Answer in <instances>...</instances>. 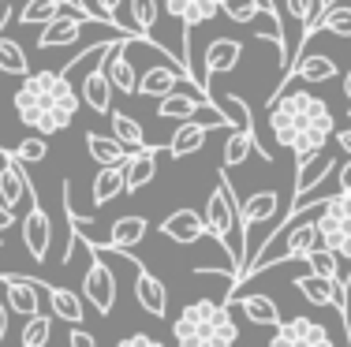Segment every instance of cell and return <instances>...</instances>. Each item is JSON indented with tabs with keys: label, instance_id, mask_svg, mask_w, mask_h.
<instances>
[{
	"label": "cell",
	"instance_id": "cell-37",
	"mask_svg": "<svg viewBox=\"0 0 351 347\" xmlns=\"http://www.w3.org/2000/svg\"><path fill=\"white\" fill-rule=\"evenodd\" d=\"M49 336H53V318L49 313H30L27 318V325H23V347H41V344H49Z\"/></svg>",
	"mask_w": 351,
	"mask_h": 347
},
{
	"label": "cell",
	"instance_id": "cell-12",
	"mask_svg": "<svg viewBox=\"0 0 351 347\" xmlns=\"http://www.w3.org/2000/svg\"><path fill=\"white\" fill-rule=\"evenodd\" d=\"M123 254H128V250H123ZM128 258H131V254H128ZM131 266H135V299H138V307L146 310L149 318H169V287H165L154 272L142 266L138 258H131Z\"/></svg>",
	"mask_w": 351,
	"mask_h": 347
},
{
	"label": "cell",
	"instance_id": "cell-14",
	"mask_svg": "<svg viewBox=\"0 0 351 347\" xmlns=\"http://www.w3.org/2000/svg\"><path fill=\"white\" fill-rule=\"evenodd\" d=\"M108 49H112V41L105 45V53ZM105 53L97 56V68L86 71V79H82V86H79L82 105H86L90 112H97V116L112 112V79H108V71H105Z\"/></svg>",
	"mask_w": 351,
	"mask_h": 347
},
{
	"label": "cell",
	"instance_id": "cell-4",
	"mask_svg": "<svg viewBox=\"0 0 351 347\" xmlns=\"http://www.w3.org/2000/svg\"><path fill=\"white\" fill-rule=\"evenodd\" d=\"M176 344L183 347H232L239 340L236 318H232V307L213 299H198L191 307H183V313L172 325Z\"/></svg>",
	"mask_w": 351,
	"mask_h": 347
},
{
	"label": "cell",
	"instance_id": "cell-43",
	"mask_svg": "<svg viewBox=\"0 0 351 347\" xmlns=\"http://www.w3.org/2000/svg\"><path fill=\"white\" fill-rule=\"evenodd\" d=\"M120 8H123V0H97V12H101V15H105V23H112V27H120V23H116Z\"/></svg>",
	"mask_w": 351,
	"mask_h": 347
},
{
	"label": "cell",
	"instance_id": "cell-38",
	"mask_svg": "<svg viewBox=\"0 0 351 347\" xmlns=\"http://www.w3.org/2000/svg\"><path fill=\"white\" fill-rule=\"evenodd\" d=\"M322 30H332L340 38H351V4L332 0L329 8H322Z\"/></svg>",
	"mask_w": 351,
	"mask_h": 347
},
{
	"label": "cell",
	"instance_id": "cell-5",
	"mask_svg": "<svg viewBox=\"0 0 351 347\" xmlns=\"http://www.w3.org/2000/svg\"><path fill=\"white\" fill-rule=\"evenodd\" d=\"M317 231H322V243L337 258L351 261V194L337 191L332 198H325L322 213H317Z\"/></svg>",
	"mask_w": 351,
	"mask_h": 347
},
{
	"label": "cell",
	"instance_id": "cell-10",
	"mask_svg": "<svg viewBox=\"0 0 351 347\" xmlns=\"http://www.w3.org/2000/svg\"><path fill=\"white\" fill-rule=\"evenodd\" d=\"M213 127H232L228 123V116H213V120H183L180 127H176V135L165 142V153L176 157V161H183V157H191V153H198L206 146V138H210V131Z\"/></svg>",
	"mask_w": 351,
	"mask_h": 347
},
{
	"label": "cell",
	"instance_id": "cell-17",
	"mask_svg": "<svg viewBox=\"0 0 351 347\" xmlns=\"http://www.w3.org/2000/svg\"><path fill=\"white\" fill-rule=\"evenodd\" d=\"M291 79H299V82H329V79H340V71H337V64H332V56L314 53V56H299V60H291V68L284 71L277 94H280V90H288ZM277 94H273V97H277Z\"/></svg>",
	"mask_w": 351,
	"mask_h": 347
},
{
	"label": "cell",
	"instance_id": "cell-44",
	"mask_svg": "<svg viewBox=\"0 0 351 347\" xmlns=\"http://www.w3.org/2000/svg\"><path fill=\"white\" fill-rule=\"evenodd\" d=\"M337 179H340V191L351 194V157H348L344 164H337Z\"/></svg>",
	"mask_w": 351,
	"mask_h": 347
},
{
	"label": "cell",
	"instance_id": "cell-30",
	"mask_svg": "<svg viewBox=\"0 0 351 347\" xmlns=\"http://www.w3.org/2000/svg\"><path fill=\"white\" fill-rule=\"evenodd\" d=\"M49 307H53V318L60 321H71V325H79V321H86L82 313H86V307H82V295L71 292V287H49Z\"/></svg>",
	"mask_w": 351,
	"mask_h": 347
},
{
	"label": "cell",
	"instance_id": "cell-20",
	"mask_svg": "<svg viewBox=\"0 0 351 347\" xmlns=\"http://www.w3.org/2000/svg\"><path fill=\"white\" fill-rule=\"evenodd\" d=\"M224 307H232V310H239L247 321H254V325H262V329H277L280 325V310H277V303L269 299V295H224Z\"/></svg>",
	"mask_w": 351,
	"mask_h": 347
},
{
	"label": "cell",
	"instance_id": "cell-25",
	"mask_svg": "<svg viewBox=\"0 0 351 347\" xmlns=\"http://www.w3.org/2000/svg\"><path fill=\"white\" fill-rule=\"evenodd\" d=\"M239 56H243V45L232 38H217L206 45V79L210 75H228V71L239 68Z\"/></svg>",
	"mask_w": 351,
	"mask_h": 347
},
{
	"label": "cell",
	"instance_id": "cell-9",
	"mask_svg": "<svg viewBox=\"0 0 351 347\" xmlns=\"http://www.w3.org/2000/svg\"><path fill=\"white\" fill-rule=\"evenodd\" d=\"M332 336L325 325H317L314 318H280V325L273 329V347H329Z\"/></svg>",
	"mask_w": 351,
	"mask_h": 347
},
{
	"label": "cell",
	"instance_id": "cell-40",
	"mask_svg": "<svg viewBox=\"0 0 351 347\" xmlns=\"http://www.w3.org/2000/svg\"><path fill=\"white\" fill-rule=\"evenodd\" d=\"M303 261L311 266V272H322V277H329V280H340V269H337V266H340V258H337V254H332L325 243H317Z\"/></svg>",
	"mask_w": 351,
	"mask_h": 347
},
{
	"label": "cell",
	"instance_id": "cell-1",
	"mask_svg": "<svg viewBox=\"0 0 351 347\" xmlns=\"http://www.w3.org/2000/svg\"><path fill=\"white\" fill-rule=\"evenodd\" d=\"M269 131L284 150L306 157L325 150V142L337 135V123H332L329 101L306 90H280L277 97H269Z\"/></svg>",
	"mask_w": 351,
	"mask_h": 347
},
{
	"label": "cell",
	"instance_id": "cell-29",
	"mask_svg": "<svg viewBox=\"0 0 351 347\" xmlns=\"http://www.w3.org/2000/svg\"><path fill=\"white\" fill-rule=\"evenodd\" d=\"M64 8H79V4H75V0H27L15 19H19L23 27H45V23L53 19V15H60ZM82 12H86V8H82Z\"/></svg>",
	"mask_w": 351,
	"mask_h": 347
},
{
	"label": "cell",
	"instance_id": "cell-51",
	"mask_svg": "<svg viewBox=\"0 0 351 347\" xmlns=\"http://www.w3.org/2000/svg\"><path fill=\"white\" fill-rule=\"evenodd\" d=\"M314 4H317V8H329V4H332V0H314Z\"/></svg>",
	"mask_w": 351,
	"mask_h": 347
},
{
	"label": "cell",
	"instance_id": "cell-45",
	"mask_svg": "<svg viewBox=\"0 0 351 347\" xmlns=\"http://www.w3.org/2000/svg\"><path fill=\"white\" fill-rule=\"evenodd\" d=\"M120 344H123V347H157V340H154V336H146V333H135V336H123Z\"/></svg>",
	"mask_w": 351,
	"mask_h": 347
},
{
	"label": "cell",
	"instance_id": "cell-48",
	"mask_svg": "<svg viewBox=\"0 0 351 347\" xmlns=\"http://www.w3.org/2000/svg\"><path fill=\"white\" fill-rule=\"evenodd\" d=\"M332 138H337V146H340V150H344V153L351 157V127H344V131H337V135H332Z\"/></svg>",
	"mask_w": 351,
	"mask_h": 347
},
{
	"label": "cell",
	"instance_id": "cell-33",
	"mask_svg": "<svg viewBox=\"0 0 351 347\" xmlns=\"http://www.w3.org/2000/svg\"><path fill=\"white\" fill-rule=\"evenodd\" d=\"M221 12H224V19L239 23V27L254 23L262 12L277 15V12H273V4H269V0H221ZM277 19H280V15H277Z\"/></svg>",
	"mask_w": 351,
	"mask_h": 347
},
{
	"label": "cell",
	"instance_id": "cell-24",
	"mask_svg": "<svg viewBox=\"0 0 351 347\" xmlns=\"http://www.w3.org/2000/svg\"><path fill=\"white\" fill-rule=\"evenodd\" d=\"M183 79H191V71L187 68H169V64H157V68H146V75H138V90L135 94L138 97H165L169 90H176ZM195 82V79H191Z\"/></svg>",
	"mask_w": 351,
	"mask_h": 347
},
{
	"label": "cell",
	"instance_id": "cell-7",
	"mask_svg": "<svg viewBox=\"0 0 351 347\" xmlns=\"http://www.w3.org/2000/svg\"><path fill=\"white\" fill-rule=\"evenodd\" d=\"M86 23H105V19H94V12H82V8H64L60 15L41 27L38 34V49H64V45H75L82 38V27Z\"/></svg>",
	"mask_w": 351,
	"mask_h": 347
},
{
	"label": "cell",
	"instance_id": "cell-42",
	"mask_svg": "<svg viewBox=\"0 0 351 347\" xmlns=\"http://www.w3.org/2000/svg\"><path fill=\"white\" fill-rule=\"evenodd\" d=\"M15 157H19L23 164H41L49 157V142H45V135H34V138H23L19 146L12 150Z\"/></svg>",
	"mask_w": 351,
	"mask_h": 347
},
{
	"label": "cell",
	"instance_id": "cell-53",
	"mask_svg": "<svg viewBox=\"0 0 351 347\" xmlns=\"http://www.w3.org/2000/svg\"><path fill=\"white\" fill-rule=\"evenodd\" d=\"M0 4H12V0H0Z\"/></svg>",
	"mask_w": 351,
	"mask_h": 347
},
{
	"label": "cell",
	"instance_id": "cell-16",
	"mask_svg": "<svg viewBox=\"0 0 351 347\" xmlns=\"http://www.w3.org/2000/svg\"><path fill=\"white\" fill-rule=\"evenodd\" d=\"M41 287L45 284H38V280H30V277L4 272V303H8V310L19 313V318L27 321L30 313L41 310Z\"/></svg>",
	"mask_w": 351,
	"mask_h": 347
},
{
	"label": "cell",
	"instance_id": "cell-28",
	"mask_svg": "<svg viewBox=\"0 0 351 347\" xmlns=\"http://www.w3.org/2000/svg\"><path fill=\"white\" fill-rule=\"evenodd\" d=\"M202 109V94H180V86L169 90L165 97H157V116L161 120H195V112Z\"/></svg>",
	"mask_w": 351,
	"mask_h": 347
},
{
	"label": "cell",
	"instance_id": "cell-36",
	"mask_svg": "<svg viewBox=\"0 0 351 347\" xmlns=\"http://www.w3.org/2000/svg\"><path fill=\"white\" fill-rule=\"evenodd\" d=\"M213 105H221V112L228 116L232 127H239V131H254V116H250V109H247L243 97L224 94V97H213Z\"/></svg>",
	"mask_w": 351,
	"mask_h": 347
},
{
	"label": "cell",
	"instance_id": "cell-13",
	"mask_svg": "<svg viewBox=\"0 0 351 347\" xmlns=\"http://www.w3.org/2000/svg\"><path fill=\"white\" fill-rule=\"evenodd\" d=\"M161 8L172 15V19H180V27H183V49L191 45V30L221 15V0H161Z\"/></svg>",
	"mask_w": 351,
	"mask_h": 347
},
{
	"label": "cell",
	"instance_id": "cell-3",
	"mask_svg": "<svg viewBox=\"0 0 351 347\" xmlns=\"http://www.w3.org/2000/svg\"><path fill=\"white\" fill-rule=\"evenodd\" d=\"M206 231L224 246V254H228V269L236 272V280L243 284L247 239H243V228H239V202H236V191H232L228 168H221V183L210 191V198H206Z\"/></svg>",
	"mask_w": 351,
	"mask_h": 347
},
{
	"label": "cell",
	"instance_id": "cell-11",
	"mask_svg": "<svg viewBox=\"0 0 351 347\" xmlns=\"http://www.w3.org/2000/svg\"><path fill=\"white\" fill-rule=\"evenodd\" d=\"M82 287H86V303L94 307L101 318H108L116 307V272L105 266L101 258H94L86 266V277H82Z\"/></svg>",
	"mask_w": 351,
	"mask_h": 347
},
{
	"label": "cell",
	"instance_id": "cell-23",
	"mask_svg": "<svg viewBox=\"0 0 351 347\" xmlns=\"http://www.w3.org/2000/svg\"><path fill=\"white\" fill-rule=\"evenodd\" d=\"M161 235L172 239V243H198V239L206 235V217L195 209H176L169 217L161 220Z\"/></svg>",
	"mask_w": 351,
	"mask_h": 347
},
{
	"label": "cell",
	"instance_id": "cell-6",
	"mask_svg": "<svg viewBox=\"0 0 351 347\" xmlns=\"http://www.w3.org/2000/svg\"><path fill=\"white\" fill-rule=\"evenodd\" d=\"M317 243H322V231H317V217H314V220H306V213H303V217H295V220H284L280 250H277V254H265L262 266H258V272H262L265 266H277V261H291V258L303 261Z\"/></svg>",
	"mask_w": 351,
	"mask_h": 347
},
{
	"label": "cell",
	"instance_id": "cell-49",
	"mask_svg": "<svg viewBox=\"0 0 351 347\" xmlns=\"http://www.w3.org/2000/svg\"><path fill=\"white\" fill-rule=\"evenodd\" d=\"M8 313H12V310H8V303H0V340L8 336Z\"/></svg>",
	"mask_w": 351,
	"mask_h": 347
},
{
	"label": "cell",
	"instance_id": "cell-2",
	"mask_svg": "<svg viewBox=\"0 0 351 347\" xmlns=\"http://www.w3.org/2000/svg\"><path fill=\"white\" fill-rule=\"evenodd\" d=\"M82 109L79 90L71 86L68 68L64 71H27L23 86L15 90V116L38 135H60Z\"/></svg>",
	"mask_w": 351,
	"mask_h": 347
},
{
	"label": "cell",
	"instance_id": "cell-26",
	"mask_svg": "<svg viewBox=\"0 0 351 347\" xmlns=\"http://www.w3.org/2000/svg\"><path fill=\"white\" fill-rule=\"evenodd\" d=\"M337 284L340 280H329V277H322V272H303V277H295L291 287H299V295H303L311 307H332L337 310Z\"/></svg>",
	"mask_w": 351,
	"mask_h": 347
},
{
	"label": "cell",
	"instance_id": "cell-32",
	"mask_svg": "<svg viewBox=\"0 0 351 347\" xmlns=\"http://www.w3.org/2000/svg\"><path fill=\"white\" fill-rule=\"evenodd\" d=\"M86 153L94 157L97 164H120L123 157H128V146H123L116 135H97V131H90L86 135Z\"/></svg>",
	"mask_w": 351,
	"mask_h": 347
},
{
	"label": "cell",
	"instance_id": "cell-34",
	"mask_svg": "<svg viewBox=\"0 0 351 347\" xmlns=\"http://www.w3.org/2000/svg\"><path fill=\"white\" fill-rule=\"evenodd\" d=\"M0 71L12 79H23L30 71V60H27V49L19 45V41L4 38V30H0Z\"/></svg>",
	"mask_w": 351,
	"mask_h": 347
},
{
	"label": "cell",
	"instance_id": "cell-19",
	"mask_svg": "<svg viewBox=\"0 0 351 347\" xmlns=\"http://www.w3.org/2000/svg\"><path fill=\"white\" fill-rule=\"evenodd\" d=\"M146 231H149L146 217H120V220H112L105 243H86V246L90 250H135L142 239H146Z\"/></svg>",
	"mask_w": 351,
	"mask_h": 347
},
{
	"label": "cell",
	"instance_id": "cell-21",
	"mask_svg": "<svg viewBox=\"0 0 351 347\" xmlns=\"http://www.w3.org/2000/svg\"><path fill=\"white\" fill-rule=\"evenodd\" d=\"M280 213V198L277 191H258L239 202V228H243V239L247 231H254L258 224H269V220H277Z\"/></svg>",
	"mask_w": 351,
	"mask_h": 347
},
{
	"label": "cell",
	"instance_id": "cell-35",
	"mask_svg": "<svg viewBox=\"0 0 351 347\" xmlns=\"http://www.w3.org/2000/svg\"><path fill=\"white\" fill-rule=\"evenodd\" d=\"M108 127H112V135L120 138L128 150L146 146V131H142V123L135 120V116H128V112H108Z\"/></svg>",
	"mask_w": 351,
	"mask_h": 347
},
{
	"label": "cell",
	"instance_id": "cell-27",
	"mask_svg": "<svg viewBox=\"0 0 351 347\" xmlns=\"http://www.w3.org/2000/svg\"><path fill=\"white\" fill-rule=\"evenodd\" d=\"M250 150L262 153V161H269V150H265V142H258V131H239L232 127V135L224 138V168H236V164H243Z\"/></svg>",
	"mask_w": 351,
	"mask_h": 347
},
{
	"label": "cell",
	"instance_id": "cell-46",
	"mask_svg": "<svg viewBox=\"0 0 351 347\" xmlns=\"http://www.w3.org/2000/svg\"><path fill=\"white\" fill-rule=\"evenodd\" d=\"M68 340H71V347H94V336H90V333H82V329H71V336H68Z\"/></svg>",
	"mask_w": 351,
	"mask_h": 347
},
{
	"label": "cell",
	"instance_id": "cell-39",
	"mask_svg": "<svg viewBox=\"0 0 351 347\" xmlns=\"http://www.w3.org/2000/svg\"><path fill=\"white\" fill-rule=\"evenodd\" d=\"M157 15H161V0H131V23H135L138 34H154Z\"/></svg>",
	"mask_w": 351,
	"mask_h": 347
},
{
	"label": "cell",
	"instance_id": "cell-47",
	"mask_svg": "<svg viewBox=\"0 0 351 347\" xmlns=\"http://www.w3.org/2000/svg\"><path fill=\"white\" fill-rule=\"evenodd\" d=\"M15 224V209H12V205H4V202H0V231H4V228H12Z\"/></svg>",
	"mask_w": 351,
	"mask_h": 347
},
{
	"label": "cell",
	"instance_id": "cell-18",
	"mask_svg": "<svg viewBox=\"0 0 351 347\" xmlns=\"http://www.w3.org/2000/svg\"><path fill=\"white\" fill-rule=\"evenodd\" d=\"M299 161V168H295V198H303V194H311V191H317V187L325 183V176H329L337 164H332V157H329V150H314V153H306V157H295Z\"/></svg>",
	"mask_w": 351,
	"mask_h": 347
},
{
	"label": "cell",
	"instance_id": "cell-22",
	"mask_svg": "<svg viewBox=\"0 0 351 347\" xmlns=\"http://www.w3.org/2000/svg\"><path fill=\"white\" fill-rule=\"evenodd\" d=\"M23 198H27V172H23V161L12 150H0V202L15 209Z\"/></svg>",
	"mask_w": 351,
	"mask_h": 347
},
{
	"label": "cell",
	"instance_id": "cell-8",
	"mask_svg": "<svg viewBox=\"0 0 351 347\" xmlns=\"http://www.w3.org/2000/svg\"><path fill=\"white\" fill-rule=\"evenodd\" d=\"M27 198H30V209L23 217V246L34 261H45L49 258V246H53V224H49V213L41 209L38 194H34V183L27 179Z\"/></svg>",
	"mask_w": 351,
	"mask_h": 347
},
{
	"label": "cell",
	"instance_id": "cell-15",
	"mask_svg": "<svg viewBox=\"0 0 351 347\" xmlns=\"http://www.w3.org/2000/svg\"><path fill=\"white\" fill-rule=\"evenodd\" d=\"M165 153V146H138V150H131L123 157V194H135L142 187L149 183V179L157 176V157Z\"/></svg>",
	"mask_w": 351,
	"mask_h": 347
},
{
	"label": "cell",
	"instance_id": "cell-31",
	"mask_svg": "<svg viewBox=\"0 0 351 347\" xmlns=\"http://www.w3.org/2000/svg\"><path fill=\"white\" fill-rule=\"evenodd\" d=\"M123 194V161L120 164H101L94 176V205H108Z\"/></svg>",
	"mask_w": 351,
	"mask_h": 347
},
{
	"label": "cell",
	"instance_id": "cell-52",
	"mask_svg": "<svg viewBox=\"0 0 351 347\" xmlns=\"http://www.w3.org/2000/svg\"><path fill=\"white\" fill-rule=\"evenodd\" d=\"M75 4H79V8H86V0H75ZM86 12H90V8H86Z\"/></svg>",
	"mask_w": 351,
	"mask_h": 347
},
{
	"label": "cell",
	"instance_id": "cell-41",
	"mask_svg": "<svg viewBox=\"0 0 351 347\" xmlns=\"http://www.w3.org/2000/svg\"><path fill=\"white\" fill-rule=\"evenodd\" d=\"M280 27H288V23H295V27H303L306 19L317 12V4L314 0H280ZM284 64V60H280Z\"/></svg>",
	"mask_w": 351,
	"mask_h": 347
},
{
	"label": "cell",
	"instance_id": "cell-50",
	"mask_svg": "<svg viewBox=\"0 0 351 347\" xmlns=\"http://www.w3.org/2000/svg\"><path fill=\"white\" fill-rule=\"evenodd\" d=\"M344 97H348V105H351V68H348V75H344Z\"/></svg>",
	"mask_w": 351,
	"mask_h": 347
}]
</instances>
